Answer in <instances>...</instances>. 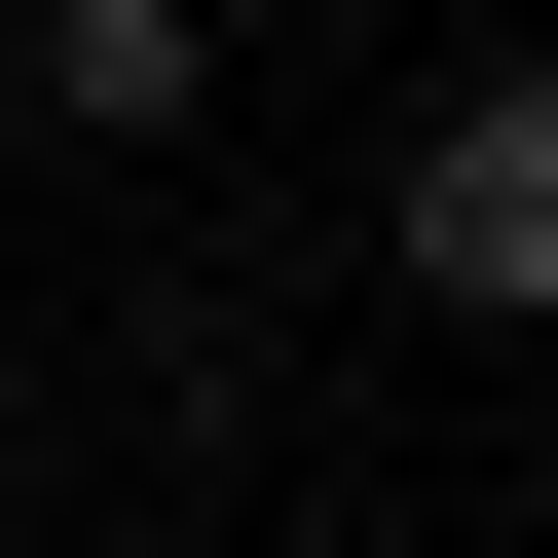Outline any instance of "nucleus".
<instances>
[{
	"instance_id": "f257e3e1",
	"label": "nucleus",
	"mask_w": 558,
	"mask_h": 558,
	"mask_svg": "<svg viewBox=\"0 0 558 558\" xmlns=\"http://www.w3.org/2000/svg\"><path fill=\"white\" fill-rule=\"evenodd\" d=\"M410 299L558 336V75H447V112H410Z\"/></svg>"
},
{
	"instance_id": "f03ea898",
	"label": "nucleus",
	"mask_w": 558,
	"mask_h": 558,
	"mask_svg": "<svg viewBox=\"0 0 558 558\" xmlns=\"http://www.w3.org/2000/svg\"><path fill=\"white\" fill-rule=\"evenodd\" d=\"M186 75H223V0H38V112H75V149H149Z\"/></svg>"
}]
</instances>
